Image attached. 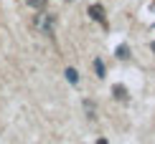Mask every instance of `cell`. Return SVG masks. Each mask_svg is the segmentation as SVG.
Here are the masks:
<instances>
[{"instance_id": "ba28073f", "label": "cell", "mask_w": 155, "mask_h": 144, "mask_svg": "<svg viewBox=\"0 0 155 144\" xmlns=\"http://www.w3.org/2000/svg\"><path fill=\"white\" fill-rule=\"evenodd\" d=\"M84 109H87V114H89V119H94V104H89V101H84Z\"/></svg>"}, {"instance_id": "8992f818", "label": "cell", "mask_w": 155, "mask_h": 144, "mask_svg": "<svg viewBox=\"0 0 155 144\" xmlns=\"http://www.w3.org/2000/svg\"><path fill=\"white\" fill-rule=\"evenodd\" d=\"M64 76H66L69 83H79V74H76V68H66V74H64Z\"/></svg>"}, {"instance_id": "7a4b0ae2", "label": "cell", "mask_w": 155, "mask_h": 144, "mask_svg": "<svg viewBox=\"0 0 155 144\" xmlns=\"http://www.w3.org/2000/svg\"><path fill=\"white\" fill-rule=\"evenodd\" d=\"M89 18H92V20H97V23H102L104 25L107 23V18H104V8H102V5H89Z\"/></svg>"}, {"instance_id": "30bf717a", "label": "cell", "mask_w": 155, "mask_h": 144, "mask_svg": "<svg viewBox=\"0 0 155 144\" xmlns=\"http://www.w3.org/2000/svg\"><path fill=\"white\" fill-rule=\"evenodd\" d=\"M150 48H153V53H155V41H153V43H150Z\"/></svg>"}, {"instance_id": "52a82bcc", "label": "cell", "mask_w": 155, "mask_h": 144, "mask_svg": "<svg viewBox=\"0 0 155 144\" xmlns=\"http://www.w3.org/2000/svg\"><path fill=\"white\" fill-rule=\"evenodd\" d=\"M94 71L99 78H104V63H102V58H94Z\"/></svg>"}, {"instance_id": "3957f363", "label": "cell", "mask_w": 155, "mask_h": 144, "mask_svg": "<svg viewBox=\"0 0 155 144\" xmlns=\"http://www.w3.org/2000/svg\"><path fill=\"white\" fill-rule=\"evenodd\" d=\"M112 91H114V96H117V101H127V99H130V96H127V89L122 86V83H117Z\"/></svg>"}, {"instance_id": "9c48e42d", "label": "cell", "mask_w": 155, "mask_h": 144, "mask_svg": "<svg viewBox=\"0 0 155 144\" xmlns=\"http://www.w3.org/2000/svg\"><path fill=\"white\" fill-rule=\"evenodd\" d=\"M97 144H107V139H99V142H97Z\"/></svg>"}, {"instance_id": "6da1fadb", "label": "cell", "mask_w": 155, "mask_h": 144, "mask_svg": "<svg viewBox=\"0 0 155 144\" xmlns=\"http://www.w3.org/2000/svg\"><path fill=\"white\" fill-rule=\"evenodd\" d=\"M36 30H41L43 36H51L54 33V28H56V15H51V13H41V15H36Z\"/></svg>"}, {"instance_id": "5b68a950", "label": "cell", "mask_w": 155, "mask_h": 144, "mask_svg": "<svg viewBox=\"0 0 155 144\" xmlns=\"http://www.w3.org/2000/svg\"><path fill=\"white\" fill-rule=\"evenodd\" d=\"M114 53H117V58H127V56H130V45H127V43H120Z\"/></svg>"}, {"instance_id": "277c9868", "label": "cell", "mask_w": 155, "mask_h": 144, "mask_svg": "<svg viewBox=\"0 0 155 144\" xmlns=\"http://www.w3.org/2000/svg\"><path fill=\"white\" fill-rule=\"evenodd\" d=\"M28 3V8H33V10H43L48 5V0H25Z\"/></svg>"}]
</instances>
